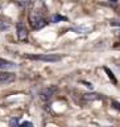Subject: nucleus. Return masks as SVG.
Listing matches in <instances>:
<instances>
[{
	"instance_id": "f257e3e1",
	"label": "nucleus",
	"mask_w": 120,
	"mask_h": 127,
	"mask_svg": "<svg viewBox=\"0 0 120 127\" xmlns=\"http://www.w3.org/2000/svg\"><path fill=\"white\" fill-rule=\"evenodd\" d=\"M29 23H30L32 29H34V31L41 29V28H44L48 24L45 17H42V16L40 15V12H37V11L30 12V15H29Z\"/></svg>"
},
{
	"instance_id": "f03ea898",
	"label": "nucleus",
	"mask_w": 120,
	"mask_h": 127,
	"mask_svg": "<svg viewBox=\"0 0 120 127\" xmlns=\"http://www.w3.org/2000/svg\"><path fill=\"white\" fill-rule=\"evenodd\" d=\"M28 60H36V61H45V62H55L61 60V56L57 54H25Z\"/></svg>"
},
{
	"instance_id": "7ed1b4c3",
	"label": "nucleus",
	"mask_w": 120,
	"mask_h": 127,
	"mask_svg": "<svg viewBox=\"0 0 120 127\" xmlns=\"http://www.w3.org/2000/svg\"><path fill=\"white\" fill-rule=\"evenodd\" d=\"M55 93H57V86H48V87H45V89H42L40 91V98L45 102L50 101Z\"/></svg>"
},
{
	"instance_id": "20e7f679",
	"label": "nucleus",
	"mask_w": 120,
	"mask_h": 127,
	"mask_svg": "<svg viewBox=\"0 0 120 127\" xmlns=\"http://www.w3.org/2000/svg\"><path fill=\"white\" fill-rule=\"evenodd\" d=\"M16 34H17V38L20 41H25L28 38V29L24 25V23H17V25H16Z\"/></svg>"
},
{
	"instance_id": "39448f33",
	"label": "nucleus",
	"mask_w": 120,
	"mask_h": 127,
	"mask_svg": "<svg viewBox=\"0 0 120 127\" xmlns=\"http://www.w3.org/2000/svg\"><path fill=\"white\" fill-rule=\"evenodd\" d=\"M19 65L12 61H8V60H4V58H0V69L3 70H13V69H17Z\"/></svg>"
},
{
	"instance_id": "423d86ee",
	"label": "nucleus",
	"mask_w": 120,
	"mask_h": 127,
	"mask_svg": "<svg viewBox=\"0 0 120 127\" xmlns=\"http://www.w3.org/2000/svg\"><path fill=\"white\" fill-rule=\"evenodd\" d=\"M16 79L15 74L12 73H0V85H7V83H11Z\"/></svg>"
},
{
	"instance_id": "0eeeda50",
	"label": "nucleus",
	"mask_w": 120,
	"mask_h": 127,
	"mask_svg": "<svg viewBox=\"0 0 120 127\" xmlns=\"http://www.w3.org/2000/svg\"><path fill=\"white\" fill-rule=\"evenodd\" d=\"M83 99L86 101H95V99H103L100 94H82Z\"/></svg>"
},
{
	"instance_id": "6e6552de",
	"label": "nucleus",
	"mask_w": 120,
	"mask_h": 127,
	"mask_svg": "<svg viewBox=\"0 0 120 127\" xmlns=\"http://www.w3.org/2000/svg\"><path fill=\"white\" fill-rule=\"evenodd\" d=\"M51 21L53 23H58V21H67V19L65 16H61V15H54L53 17H51Z\"/></svg>"
},
{
	"instance_id": "1a4fd4ad",
	"label": "nucleus",
	"mask_w": 120,
	"mask_h": 127,
	"mask_svg": "<svg viewBox=\"0 0 120 127\" xmlns=\"http://www.w3.org/2000/svg\"><path fill=\"white\" fill-rule=\"evenodd\" d=\"M104 70H106V73L108 74V77H110L111 79H112V82H114V83H118V79L115 78V75H114V73H112V71H111V70L108 69V67H104Z\"/></svg>"
},
{
	"instance_id": "9d476101",
	"label": "nucleus",
	"mask_w": 120,
	"mask_h": 127,
	"mask_svg": "<svg viewBox=\"0 0 120 127\" xmlns=\"http://www.w3.org/2000/svg\"><path fill=\"white\" fill-rule=\"evenodd\" d=\"M74 31H75V33H89L90 29L89 28H74Z\"/></svg>"
},
{
	"instance_id": "9b49d317",
	"label": "nucleus",
	"mask_w": 120,
	"mask_h": 127,
	"mask_svg": "<svg viewBox=\"0 0 120 127\" xmlns=\"http://www.w3.org/2000/svg\"><path fill=\"white\" fill-rule=\"evenodd\" d=\"M9 126L11 127H19V118H13V119H11V122H9Z\"/></svg>"
},
{
	"instance_id": "f8f14e48",
	"label": "nucleus",
	"mask_w": 120,
	"mask_h": 127,
	"mask_svg": "<svg viewBox=\"0 0 120 127\" xmlns=\"http://www.w3.org/2000/svg\"><path fill=\"white\" fill-rule=\"evenodd\" d=\"M16 4H17L19 7H28V5H30V1H16Z\"/></svg>"
},
{
	"instance_id": "ddd939ff",
	"label": "nucleus",
	"mask_w": 120,
	"mask_h": 127,
	"mask_svg": "<svg viewBox=\"0 0 120 127\" xmlns=\"http://www.w3.org/2000/svg\"><path fill=\"white\" fill-rule=\"evenodd\" d=\"M19 127H34V126H33V123H32V122H23Z\"/></svg>"
},
{
	"instance_id": "4468645a",
	"label": "nucleus",
	"mask_w": 120,
	"mask_h": 127,
	"mask_svg": "<svg viewBox=\"0 0 120 127\" xmlns=\"http://www.w3.org/2000/svg\"><path fill=\"white\" fill-rule=\"evenodd\" d=\"M111 105H112L114 109H116V110H119V111H120V103H119V102H116V101H112V103H111Z\"/></svg>"
},
{
	"instance_id": "2eb2a0df",
	"label": "nucleus",
	"mask_w": 120,
	"mask_h": 127,
	"mask_svg": "<svg viewBox=\"0 0 120 127\" xmlns=\"http://www.w3.org/2000/svg\"><path fill=\"white\" fill-rule=\"evenodd\" d=\"M110 24H111V25H114V27H119L120 28V21H116V20H111Z\"/></svg>"
},
{
	"instance_id": "dca6fc26",
	"label": "nucleus",
	"mask_w": 120,
	"mask_h": 127,
	"mask_svg": "<svg viewBox=\"0 0 120 127\" xmlns=\"http://www.w3.org/2000/svg\"><path fill=\"white\" fill-rule=\"evenodd\" d=\"M83 83H85V86L90 87V89H93V85H91V83H89V82H85V81H83Z\"/></svg>"
},
{
	"instance_id": "f3484780",
	"label": "nucleus",
	"mask_w": 120,
	"mask_h": 127,
	"mask_svg": "<svg viewBox=\"0 0 120 127\" xmlns=\"http://www.w3.org/2000/svg\"><path fill=\"white\" fill-rule=\"evenodd\" d=\"M116 66L119 67V69H120V64H116Z\"/></svg>"
}]
</instances>
